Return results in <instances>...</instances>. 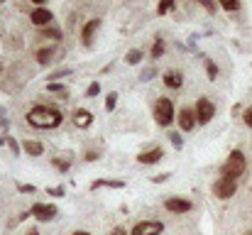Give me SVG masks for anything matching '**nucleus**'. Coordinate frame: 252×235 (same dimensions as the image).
Segmentation results:
<instances>
[{
    "label": "nucleus",
    "mask_w": 252,
    "mask_h": 235,
    "mask_svg": "<svg viewBox=\"0 0 252 235\" xmlns=\"http://www.w3.org/2000/svg\"><path fill=\"white\" fill-rule=\"evenodd\" d=\"M169 176H171V174H157V176H152V181H155V184H164Z\"/></svg>",
    "instance_id": "obj_36"
},
{
    "label": "nucleus",
    "mask_w": 252,
    "mask_h": 235,
    "mask_svg": "<svg viewBox=\"0 0 252 235\" xmlns=\"http://www.w3.org/2000/svg\"><path fill=\"white\" fill-rule=\"evenodd\" d=\"M164 233V223H159V221H140L130 235H162Z\"/></svg>",
    "instance_id": "obj_8"
},
{
    "label": "nucleus",
    "mask_w": 252,
    "mask_h": 235,
    "mask_svg": "<svg viewBox=\"0 0 252 235\" xmlns=\"http://www.w3.org/2000/svg\"><path fill=\"white\" fill-rule=\"evenodd\" d=\"M10 128V120L7 118H0V130H7Z\"/></svg>",
    "instance_id": "obj_39"
},
{
    "label": "nucleus",
    "mask_w": 252,
    "mask_h": 235,
    "mask_svg": "<svg viewBox=\"0 0 252 235\" xmlns=\"http://www.w3.org/2000/svg\"><path fill=\"white\" fill-rule=\"evenodd\" d=\"M115 105H118V93H115V91L105 93V110H108V113H113V110H115Z\"/></svg>",
    "instance_id": "obj_22"
},
{
    "label": "nucleus",
    "mask_w": 252,
    "mask_h": 235,
    "mask_svg": "<svg viewBox=\"0 0 252 235\" xmlns=\"http://www.w3.org/2000/svg\"><path fill=\"white\" fill-rule=\"evenodd\" d=\"M22 150H25V155H30V157L44 155V145H42L39 140H25V142H22Z\"/></svg>",
    "instance_id": "obj_17"
},
{
    "label": "nucleus",
    "mask_w": 252,
    "mask_h": 235,
    "mask_svg": "<svg viewBox=\"0 0 252 235\" xmlns=\"http://www.w3.org/2000/svg\"><path fill=\"white\" fill-rule=\"evenodd\" d=\"M245 235H252V231H250V233H245Z\"/></svg>",
    "instance_id": "obj_43"
},
{
    "label": "nucleus",
    "mask_w": 252,
    "mask_h": 235,
    "mask_svg": "<svg viewBox=\"0 0 252 235\" xmlns=\"http://www.w3.org/2000/svg\"><path fill=\"white\" fill-rule=\"evenodd\" d=\"M243 171H245V155H243L240 150H233V152H230V157L225 159V164L220 167V176H223V179L240 181Z\"/></svg>",
    "instance_id": "obj_2"
},
{
    "label": "nucleus",
    "mask_w": 252,
    "mask_h": 235,
    "mask_svg": "<svg viewBox=\"0 0 252 235\" xmlns=\"http://www.w3.org/2000/svg\"><path fill=\"white\" fill-rule=\"evenodd\" d=\"M193 113H196V123H198V125H208V123L216 118V105H213V101H211V98L201 96V98L196 101Z\"/></svg>",
    "instance_id": "obj_4"
},
{
    "label": "nucleus",
    "mask_w": 252,
    "mask_h": 235,
    "mask_svg": "<svg viewBox=\"0 0 252 235\" xmlns=\"http://www.w3.org/2000/svg\"><path fill=\"white\" fill-rule=\"evenodd\" d=\"M47 93H57V96L66 98V96H69V88H66L64 83H47Z\"/></svg>",
    "instance_id": "obj_19"
},
{
    "label": "nucleus",
    "mask_w": 252,
    "mask_h": 235,
    "mask_svg": "<svg viewBox=\"0 0 252 235\" xmlns=\"http://www.w3.org/2000/svg\"><path fill=\"white\" fill-rule=\"evenodd\" d=\"M95 159H98V152H95V150L86 152V162H95Z\"/></svg>",
    "instance_id": "obj_37"
},
{
    "label": "nucleus",
    "mask_w": 252,
    "mask_h": 235,
    "mask_svg": "<svg viewBox=\"0 0 252 235\" xmlns=\"http://www.w3.org/2000/svg\"><path fill=\"white\" fill-rule=\"evenodd\" d=\"M243 123H245L248 128H252V105L245 110V113H243Z\"/></svg>",
    "instance_id": "obj_34"
},
{
    "label": "nucleus",
    "mask_w": 252,
    "mask_h": 235,
    "mask_svg": "<svg viewBox=\"0 0 252 235\" xmlns=\"http://www.w3.org/2000/svg\"><path fill=\"white\" fill-rule=\"evenodd\" d=\"M125 62H127L130 67H137V64L142 62V49H130V52L125 54Z\"/></svg>",
    "instance_id": "obj_18"
},
{
    "label": "nucleus",
    "mask_w": 252,
    "mask_h": 235,
    "mask_svg": "<svg viewBox=\"0 0 252 235\" xmlns=\"http://www.w3.org/2000/svg\"><path fill=\"white\" fill-rule=\"evenodd\" d=\"M125 189V181L123 179H95L93 184H91V189L95 191V189Z\"/></svg>",
    "instance_id": "obj_16"
},
{
    "label": "nucleus",
    "mask_w": 252,
    "mask_h": 235,
    "mask_svg": "<svg viewBox=\"0 0 252 235\" xmlns=\"http://www.w3.org/2000/svg\"><path fill=\"white\" fill-rule=\"evenodd\" d=\"M155 120H157V125H162V128H169L174 120H176V113H174V103L169 101V98H157V103H155Z\"/></svg>",
    "instance_id": "obj_3"
},
{
    "label": "nucleus",
    "mask_w": 252,
    "mask_h": 235,
    "mask_svg": "<svg viewBox=\"0 0 252 235\" xmlns=\"http://www.w3.org/2000/svg\"><path fill=\"white\" fill-rule=\"evenodd\" d=\"M74 125L81 128V130L91 128V125H93V113H91V110H84V108H76V110H74Z\"/></svg>",
    "instance_id": "obj_13"
},
{
    "label": "nucleus",
    "mask_w": 252,
    "mask_h": 235,
    "mask_svg": "<svg viewBox=\"0 0 252 235\" xmlns=\"http://www.w3.org/2000/svg\"><path fill=\"white\" fill-rule=\"evenodd\" d=\"M52 164H54L62 174H66V171L71 169V162H69V159H59V157H54V159H52Z\"/></svg>",
    "instance_id": "obj_24"
},
{
    "label": "nucleus",
    "mask_w": 252,
    "mask_h": 235,
    "mask_svg": "<svg viewBox=\"0 0 252 235\" xmlns=\"http://www.w3.org/2000/svg\"><path fill=\"white\" fill-rule=\"evenodd\" d=\"M57 47H42V49H37V64H42V67H47V64H52L54 62V57H57Z\"/></svg>",
    "instance_id": "obj_14"
},
{
    "label": "nucleus",
    "mask_w": 252,
    "mask_h": 235,
    "mask_svg": "<svg viewBox=\"0 0 252 235\" xmlns=\"http://www.w3.org/2000/svg\"><path fill=\"white\" fill-rule=\"evenodd\" d=\"M159 159H164V150H162V147H152V150L137 155V162H140V164H157Z\"/></svg>",
    "instance_id": "obj_12"
},
{
    "label": "nucleus",
    "mask_w": 252,
    "mask_h": 235,
    "mask_svg": "<svg viewBox=\"0 0 252 235\" xmlns=\"http://www.w3.org/2000/svg\"><path fill=\"white\" fill-rule=\"evenodd\" d=\"M25 118H27V123H30L32 128H37V130H54V128H59L62 120H64V115H62L57 108H52V105H34Z\"/></svg>",
    "instance_id": "obj_1"
},
{
    "label": "nucleus",
    "mask_w": 252,
    "mask_h": 235,
    "mask_svg": "<svg viewBox=\"0 0 252 235\" xmlns=\"http://www.w3.org/2000/svg\"><path fill=\"white\" fill-rule=\"evenodd\" d=\"M164 208H167L169 213L181 216V213H189L193 208V203L189 199H181V196H169V199H164Z\"/></svg>",
    "instance_id": "obj_7"
},
{
    "label": "nucleus",
    "mask_w": 252,
    "mask_h": 235,
    "mask_svg": "<svg viewBox=\"0 0 252 235\" xmlns=\"http://www.w3.org/2000/svg\"><path fill=\"white\" fill-rule=\"evenodd\" d=\"M71 235H91V233H88V231H74Z\"/></svg>",
    "instance_id": "obj_40"
},
{
    "label": "nucleus",
    "mask_w": 252,
    "mask_h": 235,
    "mask_svg": "<svg viewBox=\"0 0 252 235\" xmlns=\"http://www.w3.org/2000/svg\"><path fill=\"white\" fill-rule=\"evenodd\" d=\"M162 81H164V86L167 88H171V91H176V88H181L184 86V76H181V71H167L164 76H162Z\"/></svg>",
    "instance_id": "obj_15"
},
{
    "label": "nucleus",
    "mask_w": 252,
    "mask_h": 235,
    "mask_svg": "<svg viewBox=\"0 0 252 235\" xmlns=\"http://www.w3.org/2000/svg\"><path fill=\"white\" fill-rule=\"evenodd\" d=\"M201 5H203V7H206V10H208L211 15H213V12L218 10V5H216V2H208V0H201Z\"/></svg>",
    "instance_id": "obj_35"
},
{
    "label": "nucleus",
    "mask_w": 252,
    "mask_h": 235,
    "mask_svg": "<svg viewBox=\"0 0 252 235\" xmlns=\"http://www.w3.org/2000/svg\"><path fill=\"white\" fill-rule=\"evenodd\" d=\"M235 191H238V181H233V179H216V184H213V196L216 199H220V201H228L230 196H235Z\"/></svg>",
    "instance_id": "obj_5"
},
{
    "label": "nucleus",
    "mask_w": 252,
    "mask_h": 235,
    "mask_svg": "<svg viewBox=\"0 0 252 235\" xmlns=\"http://www.w3.org/2000/svg\"><path fill=\"white\" fill-rule=\"evenodd\" d=\"M42 37H47V39H62V30H57V27H44L42 30Z\"/></svg>",
    "instance_id": "obj_23"
},
{
    "label": "nucleus",
    "mask_w": 252,
    "mask_h": 235,
    "mask_svg": "<svg viewBox=\"0 0 252 235\" xmlns=\"http://www.w3.org/2000/svg\"><path fill=\"white\" fill-rule=\"evenodd\" d=\"M98 93H100V83H98V81H93V83L86 88V96H88V98H95Z\"/></svg>",
    "instance_id": "obj_31"
},
{
    "label": "nucleus",
    "mask_w": 252,
    "mask_h": 235,
    "mask_svg": "<svg viewBox=\"0 0 252 235\" xmlns=\"http://www.w3.org/2000/svg\"><path fill=\"white\" fill-rule=\"evenodd\" d=\"M171 10H176V5H174L171 0H169V2H159V5H157V12H159V15H167V12H171Z\"/></svg>",
    "instance_id": "obj_30"
},
{
    "label": "nucleus",
    "mask_w": 252,
    "mask_h": 235,
    "mask_svg": "<svg viewBox=\"0 0 252 235\" xmlns=\"http://www.w3.org/2000/svg\"><path fill=\"white\" fill-rule=\"evenodd\" d=\"M2 69H5V64H2V62H0V74H2Z\"/></svg>",
    "instance_id": "obj_42"
},
{
    "label": "nucleus",
    "mask_w": 252,
    "mask_h": 235,
    "mask_svg": "<svg viewBox=\"0 0 252 235\" xmlns=\"http://www.w3.org/2000/svg\"><path fill=\"white\" fill-rule=\"evenodd\" d=\"M100 22H103L100 17H91L84 27H81V44H84V47H91V44H93V34L98 32Z\"/></svg>",
    "instance_id": "obj_11"
},
{
    "label": "nucleus",
    "mask_w": 252,
    "mask_h": 235,
    "mask_svg": "<svg viewBox=\"0 0 252 235\" xmlns=\"http://www.w3.org/2000/svg\"><path fill=\"white\" fill-rule=\"evenodd\" d=\"M27 235H39V233H37V231H34V228H32V231H30V233H27Z\"/></svg>",
    "instance_id": "obj_41"
},
{
    "label": "nucleus",
    "mask_w": 252,
    "mask_h": 235,
    "mask_svg": "<svg viewBox=\"0 0 252 235\" xmlns=\"http://www.w3.org/2000/svg\"><path fill=\"white\" fill-rule=\"evenodd\" d=\"M30 211H32V216H34L39 223H49V221H54L57 213H59L54 203H34Z\"/></svg>",
    "instance_id": "obj_6"
},
{
    "label": "nucleus",
    "mask_w": 252,
    "mask_h": 235,
    "mask_svg": "<svg viewBox=\"0 0 252 235\" xmlns=\"http://www.w3.org/2000/svg\"><path fill=\"white\" fill-rule=\"evenodd\" d=\"M203 64H206V74H208V78L216 81V78H218V67H216V62L208 59V57H203Z\"/></svg>",
    "instance_id": "obj_20"
},
{
    "label": "nucleus",
    "mask_w": 252,
    "mask_h": 235,
    "mask_svg": "<svg viewBox=\"0 0 252 235\" xmlns=\"http://www.w3.org/2000/svg\"><path fill=\"white\" fill-rule=\"evenodd\" d=\"M7 147H10L12 157H20V150H22V145H17V140H15V137H10V135H7Z\"/></svg>",
    "instance_id": "obj_28"
},
{
    "label": "nucleus",
    "mask_w": 252,
    "mask_h": 235,
    "mask_svg": "<svg viewBox=\"0 0 252 235\" xmlns=\"http://www.w3.org/2000/svg\"><path fill=\"white\" fill-rule=\"evenodd\" d=\"M30 20H32V25H37V27H49L52 22H54V12L49 10V7H34L32 12H30Z\"/></svg>",
    "instance_id": "obj_9"
},
{
    "label": "nucleus",
    "mask_w": 252,
    "mask_h": 235,
    "mask_svg": "<svg viewBox=\"0 0 252 235\" xmlns=\"http://www.w3.org/2000/svg\"><path fill=\"white\" fill-rule=\"evenodd\" d=\"M15 189H17L20 194H34V191H37L32 184H22V181H17V184H15Z\"/></svg>",
    "instance_id": "obj_32"
},
{
    "label": "nucleus",
    "mask_w": 252,
    "mask_h": 235,
    "mask_svg": "<svg viewBox=\"0 0 252 235\" xmlns=\"http://www.w3.org/2000/svg\"><path fill=\"white\" fill-rule=\"evenodd\" d=\"M169 140H171L174 150H181V147H184V137H181V133H169Z\"/></svg>",
    "instance_id": "obj_27"
},
{
    "label": "nucleus",
    "mask_w": 252,
    "mask_h": 235,
    "mask_svg": "<svg viewBox=\"0 0 252 235\" xmlns=\"http://www.w3.org/2000/svg\"><path fill=\"white\" fill-rule=\"evenodd\" d=\"M176 123H179L181 133H191V130L198 125V123H196V113H193V108H181L179 115H176Z\"/></svg>",
    "instance_id": "obj_10"
},
{
    "label": "nucleus",
    "mask_w": 252,
    "mask_h": 235,
    "mask_svg": "<svg viewBox=\"0 0 252 235\" xmlns=\"http://www.w3.org/2000/svg\"><path fill=\"white\" fill-rule=\"evenodd\" d=\"M155 76H157V67H145L140 74V81H152Z\"/></svg>",
    "instance_id": "obj_26"
},
{
    "label": "nucleus",
    "mask_w": 252,
    "mask_h": 235,
    "mask_svg": "<svg viewBox=\"0 0 252 235\" xmlns=\"http://www.w3.org/2000/svg\"><path fill=\"white\" fill-rule=\"evenodd\" d=\"M64 76H71V69H69V67L57 69L54 74H49V83H57V78H64Z\"/></svg>",
    "instance_id": "obj_25"
},
{
    "label": "nucleus",
    "mask_w": 252,
    "mask_h": 235,
    "mask_svg": "<svg viewBox=\"0 0 252 235\" xmlns=\"http://www.w3.org/2000/svg\"><path fill=\"white\" fill-rule=\"evenodd\" d=\"M220 7L228 12H235V10H240V2H220Z\"/></svg>",
    "instance_id": "obj_33"
},
{
    "label": "nucleus",
    "mask_w": 252,
    "mask_h": 235,
    "mask_svg": "<svg viewBox=\"0 0 252 235\" xmlns=\"http://www.w3.org/2000/svg\"><path fill=\"white\" fill-rule=\"evenodd\" d=\"M164 54V39L162 37H157L155 39V44H152V59H159Z\"/></svg>",
    "instance_id": "obj_21"
},
{
    "label": "nucleus",
    "mask_w": 252,
    "mask_h": 235,
    "mask_svg": "<svg viewBox=\"0 0 252 235\" xmlns=\"http://www.w3.org/2000/svg\"><path fill=\"white\" fill-rule=\"evenodd\" d=\"M47 194L54 196V199H62V196H66V189H64V186H49Z\"/></svg>",
    "instance_id": "obj_29"
},
{
    "label": "nucleus",
    "mask_w": 252,
    "mask_h": 235,
    "mask_svg": "<svg viewBox=\"0 0 252 235\" xmlns=\"http://www.w3.org/2000/svg\"><path fill=\"white\" fill-rule=\"evenodd\" d=\"M110 235H130V233H127L123 226H118V228H113V233H110Z\"/></svg>",
    "instance_id": "obj_38"
}]
</instances>
